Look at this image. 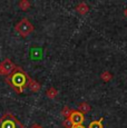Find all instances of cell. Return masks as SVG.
I'll return each instance as SVG.
<instances>
[{
  "label": "cell",
  "mask_w": 127,
  "mask_h": 128,
  "mask_svg": "<svg viewBox=\"0 0 127 128\" xmlns=\"http://www.w3.org/2000/svg\"><path fill=\"white\" fill-rule=\"evenodd\" d=\"M28 77L29 76L24 72L21 68H18V71H14L12 76L9 79H7V82L9 80L10 85L14 88L17 92H22V88L28 84Z\"/></svg>",
  "instance_id": "1"
},
{
  "label": "cell",
  "mask_w": 127,
  "mask_h": 128,
  "mask_svg": "<svg viewBox=\"0 0 127 128\" xmlns=\"http://www.w3.org/2000/svg\"><path fill=\"white\" fill-rule=\"evenodd\" d=\"M16 31L22 37H27L34 31V26L27 18H24L16 24Z\"/></svg>",
  "instance_id": "2"
},
{
  "label": "cell",
  "mask_w": 127,
  "mask_h": 128,
  "mask_svg": "<svg viewBox=\"0 0 127 128\" xmlns=\"http://www.w3.org/2000/svg\"><path fill=\"white\" fill-rule=\"evenodd\" d=\"M0 128H24L11 114H6L0 119Z\"/></svg>",
  "instance_id": "3"
},
{
  "label": "cell",
  "mask_w": 127,
  "mask_h": 128,
  "mask_svg": "<svg viewBox=\"0 0 127 128\" xmlns=\"http://www.w3.org/2000/svg\"><path fill=\"white\" fill-rule=\"evenodd\" d=\"M14 69H17V67L14 66V64L10 59H4V60L0 64V75L8 76V75H10Z\"/></svg>",
  "instance_id": "4"
},
{
  "label": "cell",
  "mask_w": 127,
  "mask_h": 128,
  "mask_svg": "<svg viewBox=\"0 0 127 128\" xmlns=\"http://www.w3.org/2000/svg\"><path fill=\"white\" fill-rule=\"evenodd\" d=\"M68 119L72 122V125H82L85 122V116L79 110H72V114Z\"/></svg>",
  "instance_id": "5"
},
{
  "label": "cell",
  "mask_w": 127,
  "mask_h": 128,
  "mask_svg": "<svg viewBox=\"0 0 127 128\" xmlns=\"http://www.w3.org/2000/svg\"><path fill=\"white\" fill-rule=\"evenodd\" d=\"M42 57V50L38 47H32L30 50V58L32 60H37V59H41Z\"/></svg>",
  "instance_id": "6"
},
{
  "label": "cell",
  "mask_w": 127,
  "mask_h": 128,
  "mask_svg": "<svg viewBox=\"0 0 127 128\" xmlns=\"http://www.w3.org/2000/svg\"><path fill=\"white\" fill-rule=\"evenodd\" d=\"M75 9H76V11L79 14H82V16L86 14L87 12L89 11V7H88V4H87L86 2H80V4H78Z\"/></svg>",
  "instance_id": "7"
},
{
  "label": "cell",
  "mask_w": 127,
  "mask_h": 128,
  "mask_svg": "<svg viewBox=\"0 0 127 128\" xmlns=\"http://www.w3.org/2000/svg\"><path fill=\"white\" fill-rule=\"evenodd\" d=\"M27 86H28L31 92H37L40 90V84L38 82H36V80L31 79L30 77H28V84H27Z\"/></svg>",
  "instance_id": "8"
},
{
  "label": "cell",
  "mask_w": 127,
  "mask_h": 128,
  "mask_svg": "<svg viewBox=\"0 0 127 128\" xmlns=\"http://www.w3.org/2000/svg\"><path fill=\"white\" fill-rule=\"evenodd\" d=\"M78 108H79V112H82V114H87V112H90V109H92V107H90V105L88 102H80L79 106H78Z\"/></svg>",
  "instance_id": "9"
},
{
  "label": "cell",
  "mask_w": 127,
  "mask_h": 128,
  "mask_svg": "<svg viewBox=\"0 0 127 128\" xmlns=\"http://www.w3.org/2000/svg\"><path fill=\"white\" fill-rule=\"evenodd\" d=\"M102 122H104V117H102L98 120H94L88 125V128H104L102 126Z\"/></svg>",
  "instance_id": "10"
},
{
  "label": "cell",
  "mask_w": 127,
  "mask_h": 128,
  "mask_svg": "<svg viewBox=\"0 0 127 128\" xmlns=\"http://www.w3.org/2000/svg\"><path fill=\"white\" fill-rule=\"evenodd\" d=\"M46 95H47L48 98H50V99H54V98H56V96L58 95V90L56 89V88H54V87H50L49 89L46 92Z\"/></svg>",
  "instance_id": "11"
},
{
  "label": "cell",
  "mask_w": 127,
  "mask_h": 128,
  "mask_svg": "<svg viewBox=\"0 0 127 128\" xmlns=\"http://www.w3.org/2000/svg\"><path fill=\"white\" fill-rule=\"evenodd\" d=\"M18 6H19V8L21 9V10H28L29 8H30V2L28 1V0H21L20 2L18 4Z\"/></svg>",
  "instance_id": "12"
},
{
  "label": "cell",
  "mask_w": 127,
  "mask_h": 128,
  "mask_svg": "<svg viewBox=\"0 0 127 128\" xmlns=\"http://www.w3.org/2000/svg\"><path fill=\"white\" fill-rule=\"evenodd\" d=\"M72 109H70L68 106H65V107L62 108V115L66 118V119H67V118H69L70 114H72Z\"/></svg>",
  "instance_id": "13"
},
{
  "label": "cell",
  "mask_w": 127,
  "mask_h": 128,
  "mask_svg": "<svg viewBox=\"0 0 127 128\" xmlns=\"http://www.w3.org/2000/svg\"><path fill=\"white\" fill-rule=\"evenodd\" d=\"M100 78L104 82H109V80L113 78V76H112V74L109 72V71H104V72L100 75Z\"/></svg>",
  "instance_id": "14"
},
{
  "label": "cell",
  "mask_w": 127,
  "mask_h": 128,
  "mask_svg": "<svg viewBox=\"0 0 127 128\" xmlns=\"http://www.w3.org/2000/svg\"><path fill=\"white\" fill-rule=\"evenodd\" d=\"M72 126H74V125L72 124V122H70L68 118H67V119H65V120L62 122V127H64V128H72Z\"/></svg>",
  "instance_id": "15"
},
{
  "label": "cell",
  "mask_w": 127,
  "mask_h": 128,
  "mask_svg": "<svg viewBox=\"0 0 127 128\" xmlns=\"http://www.w3.org/2000/svg\"><path fill=\"white\" fill-rule=\"evenodd\" d=\"M72 128H86L84 125H74Z\"/></svg>",
  "instance_id": "16"
},
{
  "label": "cell",
  "mask_w": 127,
  "mask_h": 128,
  "mask_svg": "<svg viewBox=\"0 0 127 128\" xmlns=\"http://www.w3.org/2000/svg\"><path fill=\"white\" fill-rule=\"evenodd\" d=\"M31 128H42V127H40L38 124H34L32 126H31Z\"/></svg>",
  "instance_id": "17"
},
{
  "label": "cell",
  "mask_w": 127,
  "mask_h": 128,
  "mask_svg": "<svg viewBox=\"0 0 127 128\" xmlns=\"http://www.w3.org/2000/svg\"><path fill=\"white\" fill-rule=\"evenodd\" d=\"M124 14H125V16H126V17H127V8H126V9H125V12H124Z\"/></svg>",
  "instance_id": "18"
}]
</instances>
